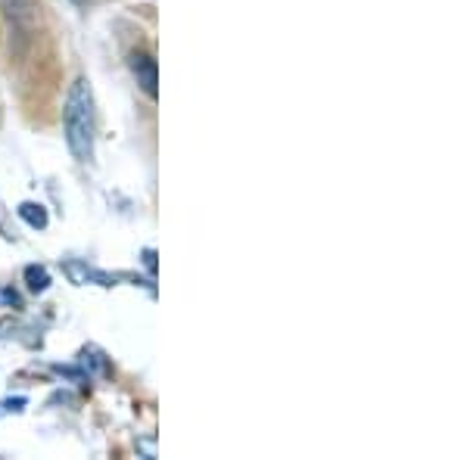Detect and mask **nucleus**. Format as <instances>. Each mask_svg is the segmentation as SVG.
<instances>
[{
  "label": "nucleus",
  "mask_w": 467,
  "mask_h": 460,
  "mask_svg": "<svg viewBox=\"0 0 467 460\" xmlns=\"http://www.w3.org/2000/svg\"><path fill=\"white\" fill-rule=\"evenodd\" d=\"M63 134L66 147L78 162L94 159V138H97V107H94V90L88 78H78L66 94L63 109Z\"/></svg>",
  "instance_id": "f257e3e1"
},
{
  "label": "nucleus",
  "mask_w": 467,
  "mask_h": 460,
  "mask_svg": "<svg viewBox=\"0 0 467 460\" xmlns=\"http://www.w3.org/2000/svg\"><path fill=\"white\" fill-rule=\"evenodd\" d=\"M128 66H131V75L138 78L140 90L150 97V100H156V94H160V69H156V59L147 54V50H134L131 56H128Z\"/></svg>",
  "instance_id": "f03ea898"
},
{
  "label": "nucleus",
  "mask_w": 467,
  "mask_h": 460,
  "mask_svg": "<svg viewBox=\"0 0 467 460\" xmlns=\"http://www.w3.org/2000/svg\"><path fill=\"white\" fill-rule=\"evenodd\" d=\"M66 274L72 277V283L85 286V283H97V286H116V277L103 274V271L85 265V261H66Z\"/></svg>",
  "instance_id": "7ed1b4c3"
},
{
  "label": "nucleus",
  "mask_w": 467,
  "mask_h": 460,
  "mask_svg": "<svg viewBox=\"0 0 467 460\" xmlns=\"http://www.w3.org/2000/svg\"><path fill=\"white\" fill-rule=\"evenodd\" d=\"M19 218L28 224V228H35V230H44L47 228V209L41 206V202H22L19 206Z\"/></svg>",
  "instance_id": "20e7f679"
},
{
  "label": "nucleus",
  "mask_w": 467,
  "mask_h": 460,
  "mask_svg": "<svg viewBox=\"0 0 467 460\" xmlns=\"http://www.w3.org/2000/svg\"><path fill=\"white\" fill-rule=\"evenodd\" d=\"M26 283H28V290H32V292H44L50 286V274L44 268H37V265H28L26 268Z\"/></svg>",
  "instance_id": "39448f33"
},
{
  "label": "nucleus",
  "mask_w": 467,
  "mask_h": 460,
  "mask_svg": "<svg viewBox=\"0 0 467 460\" xmlns=\"http://www.w3.org/2000/svg\"><path fill=\"white\" fill-rule=\"evenodd\" d=\"M72 4H85V0H72Z\"/></svg>",
  "instance_id": "423d86ee"
}]
</instances>
